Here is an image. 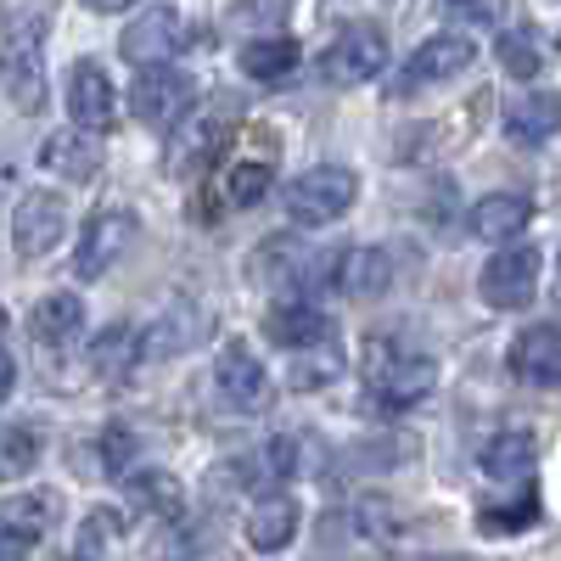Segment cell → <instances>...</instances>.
Instances as JSON below:
<instances>
[{"mask_svg":"<svg viewBox=\"0 0 561 561\" xmlns=\"http://www.w3.org/2000/svg\"><path fill=\"white\" fill-rule=\"evenodd\" d=\"M214 388H219V399H230V404L248 410V415H259V410L275 404L270 370L259 365V354H253L248 343H225V348H219V359H214Z\"/></svg>","mask_w":561,"mask_h":561,"instance_id":"cell-13","label":"cell"},{"mask_svg":"<svg viewBox=\"0 0 561 561\" xmlns=\"http://www.w3.org/2000/svg\"><path fill=\"white\" fill-rule=\"evenodd\" d=\"M68 237V203L57 192H23L12 214V248L18 259H45Z\"/></svg>","mask_w":561,"mask_h":561,"instance_id":"cell-11","label":"cell"},{"mask_svg":"<svg viewBox=\"0 0 561 561\" xmlns=\"http://www.w3.org/2000/svg\"><path fill=\"white\" fill-rule=\"evenodd\" d=\"M325 264H337V253L325 259V253H309V248H298L293 237H275V242H264L259 253H253V280H264V287H275L280 298H298L309 280L325 270ZM332 275V270H325Z\"/></svg>","mask_w":561,"mask_h":561,"instance_id":"cell-12","label":"cell"},{"mask_svg":"<svg viewBox=\"0 0 561 561\" xmlns=\"http://www.w3.org/2000/svg\"><path fill=\"white\" fill-rule=\"evenodd\" d=\"M0 332H7V314H0Z\"/></svg>","mask_w":561,"mask_h":561,"instance_id":"cell-38","label":"cell"},{"mask_svg":"<svg viewBox=\"0 0 561 561\" xmlns=\"http://www.w3.org/2000/svg\"><path fill=\"white\" fill-rule=\"evenodd\" d=\"M129 500L147 505V511H174V505H180V483L163 478V472H140V478L129 483Z\"/></svg>","mask_w":561,"mask_h":561,"instance_id":"cell-34","label":"cell"},{"mask_svg":"<svg viewBox=\"0 0 561 561\" xmlns=\"http://www.w3.org/2000/svg\"><path fill=\"white\" fill-rule=\"evenodd\" d=\"M219 192L230 208H259L264 192H270V163H230L219 174Z\"/></svg>","mask_w":561,"mask_h":561,"instance_id":"cell-29","label":"cell"},{"mask_svg":"<svg viewBox=\"0 0 561 561\" xmlns=\"http://www.w3.org/2000/svg\"><path fill=\"white\" fill-rule=\"evenodd\" d=\"M192 337H197V320H192V309L180 304V309H169V314L152 325L147 337H140V359H169V354H180Z\"/></svg>","mask_w":561,"mask_h":561,"instance_id":"cell-27","label":"cell"},{"mask_svg":"<svg viewBox=\"0 0 561 561\" xmlns=\"http://www.w3.org/2000/svg\"><path fill=\"white\" fill-rule=\"evenodd\" d=\"M511 370L534 388H561V325H528V332L511 343Z\"/></svg>","mask_w":561,"mask_h":561,"instance_id":"cell-17","label":"cell"},{"mask_svg":"<svg viewBox=\"0 0 561 561\" xmlns=\"http://www.w3.org/2000/svg\"><path fill=\"white\" fill-rule=\"evenodd\" d=\"M57 523H62V494L57 489H23L0 505V534H12L23 545H39Z\"/></svg>","mask_w":561,"mask_h":561,"instance_id":"cell-19","label":"cell"},{"mask_svg":"<svg viewBox=\"0 0 561 561\" xmlns=\"http://www.w3.org/2000/svg\"><path fill=\"white\" fill-rule=\"evenodd\" d=\"M180 45H185V18L174 7H147V12H135L129 28H124V62H135L140 73L147 68H174Z\"/></svg>","mask_w":561,"mask_h":561,"instance_id":"cell-9","label":"cell"},{"mask_svg":"<svg viewBox=\"0 0 561 561\" xmlns=\"http://www.w3.org/2000/svg\"><path fill=\"white\" fill-rule=\"evenodd\" d=\"M0 561H28V545L12 539V534H0Z\"/></svg>","mask_w":561,"mask_h":561,"instance_id":"cell-37","label":"cell"},{"mask_svg":"<svg viewBox=\"0 0 561 561\" xmlns=\"http://www.w3.org/2000/svg\"><path fill=\"white\" fill-rule=\"evenodd\" d=\"M192 102H197V84L180 68H147L129 84V113L140 124H152V129H180L185 113H192Z\"/></svg>","mask_w":561,"mask_h":561,"instance_id":"cell-5","label":"cell"},{"mask_svg":"<svg viewBox=\"0 0 561 561\" xmlns=\"http://www.w3.org/2000/svg\"><path fill=\"white\" fill-rule=\"evenodd\" d=\"M337 370H343V359H337L332 348H309V354L293 359V388H304V393H309V388H325Z\"/></svg>","mask_w":561,"mask_h":561,"instance_id":"cell-33","label":"cell"},{"mask_svg":"<svg viewBox=\"0 0 561 561\" xmlns=\"http://www.w3.org/2000/svg\"><path fill=\"white\" fill-rule=\"evenodd\" d=\"M264 337L293 348V354H309V348H325L332 343V314L304 304V298H275V309L264 314Z\"/></svg>","mask_w":561,"mask_h":561,"instance_id":"cell-15","label":"cell"},{"mask_svg":"<svg viewBox=\"0 0 561 561\" xmlns=\"http://www.w3.org/2000/svg\"><path fill=\"white\" fill-rule=\"evenodd\" d=\"M359 377H365V393L377 399L382 410H415L438 388V359L399 343V337H388V332H377V337H365V348H359Z\"/></svg>","mask_w":561,"mask_h":561,"instance_id":"cell-2","label":"cell"},{"mask_svg":"<svg viewBox=\"0 0 561 561\" xmlns=\"http://www.w3.org/2000/svg\"><path fill=\"white\" fill-rule=\"evenodd\" d=\"M293 68H298V39H287V34H264V39L242 45V73L259 79V84L287 79Z\"/></svg>","mask_w":561,"mask_h":561,"instance_id":"cell-25","label":"cell"},{"mask_svg":"<svg viewBox=\"0 0 561 561\" xmlns=\"http://www.w3.org/2000/svg\"><path fill=\"white\" fill-rule=\"evenodd\" d=\"M478 466H483L489 478H500V483H523L534 466H539V438L523 433V427H505V433H494L478 449Z\"/></svg>","mask_w":561,"mask_h":561,"instance_id":"cell-21","label":"cell"},{"mask_svg":"<svg viewBox=\"0 0 561 561\" xmlns=\"http://www.w3.org/2000/svg\"><path fill=\"white\" fill-rule=\"evenodd\" d=\"M39 163H45V174H62V180H73V185H90V180L102 174V163H107V147H102V135L57 129V135L39 147Z\"/></svg>","mask_w":561,"mask_h":561,"instance_id":"cell-16","label":"cell"},{"mask_svg":"<svg viewBox=\"0 0 561 561\" xmlns=\"http://www.w3.org/2000/svg\"><path fill=\"white\" fill-rule=\"evenodd\" d=\"M39 433L34 427H7L0 433V478H23L34 472V460H39Z\"/></svg>","mask_w":561,"mask_h":561,"instance_id":"cell-32","label":"cell"},{"mask_svg":"<svg viewBox=\"0 0 561 561\" xmlns=\"http://www.w3.org/2000/svg\"><path fill=\"white\" fill-rule=\"evenodd\" d=\"M124 534V517L118 511H90L79 523V539H73V561H107V550L118 545Z\"/></svg>","mask_w":561,"mask_h":561,"instance_id":"cell-28","label":"cell"},{"mask_svg":"<svg viewBox=\"0 0 561 561\" xmlns=\"http://www.w3.org/2000/svg\"><path fill=\"white\" fill-rule=\"evenodd\" d=\"M415 561H433V556H415Z\"/></svg>","mask_w":561,"mask_h":561,"instance_id":"cell-39","label":"cell"},{"mask_svg":"<svg viewBox=\"0 0 561 561\" xmlns=\"http://www.w3.org/2000/svg\"><path fill=\"white\" fill-rule=\"evenodd\" d=\"M12 382H18V365H12V354L0 348V404L12 399Z\"/></svg>","mask_w":561,"mask_h":561,"instance_id":"cell-36","label":"cell"},{"mask_svg":"<svg viewBox=\"0 0 561 561\" xmlns=\"http://www.w3.org/2000/svg\"><path fill=\"white\" fill-rule=\"evenodd\" d=\"M298 534V505L287 494H270L248 511V545L253 550H287Z\"/></svg>","mask_w":561,"mask_h":561,"instance_id":"cell-23","label":"cell"},{"mask_svg":"<svg viewBox=\"0 0 561 561\" xmlns=\"http://www.w3.org/2000/svg\"><path fill=\"white\" fill-rule=\"evenodd\" d=\"M68 113H73V129H84V135H107L118 124V90H113L102 62H73V73H68Z\"/></svg>","mask_w":561,"mask_h":561,"instance_id":"cell-14","label":"cell"},{"mask_svg":"<svg viewBox=\"0 0 561 561\" xmlns=\"http://www.w3.org/2000/svg\"><path fill=\"white\" fill-rule=\"evenodd\" d=\"M102 466H107L113 478H124L129 466H135V433H129V427H118V421L102 433Z\"/></svg>","mask_w":561,"mask_h":561,"instance_id":"cell-35","label":"cell"},{"mask_svg":"<svg viewBox=\"0 0 561 561\" xmlns=\"http://www.w3.org/2000/svg\"><path fill=\"white\" fill-rule=\"evenodd\" d=\"M140 354V332H129V325H113V332L96 337V348H90V370H102V377H118V370H129Z\"/></svg>","mask_w":561,"mask_h":561,"instance_id":"cell-30","label":"cell"},{"mask_svg":"<svg viewBox=\"0 0 561 561\" xmlns=\"http://www.w3.org/2000/svg\"><path fill=\"white\" fill-rule=\"evenodd\" d=\"M57 23L51 7H0V84L18 113H39L45 107V62L39 45L45 28Z\"/></svg>","mask_w":561,"mask_h":561,"instance_id":"cell-1","label":"cell"},{"mask_svg":"<svg viewBox=\"0 0 561 561\" xmlns=\"http://www.w3.org/2000/svg\"><path fill=\"white\" fill-rule=\"evenodd\" d=\"M382 68H388V34H382L377 23H354V28H343V34L320 51V79L337 84V90L377 79Z\"/></svg>","mask_w":561,"mask_h":561,"instance_id":"cell-4","label":"cell"},{"mask_svg":"<svg viewBox=\"0 0 561 561\" xmlns=\"http://www.w3.org/2000/svg\"><path fill=\"white\" fill-rule=\"evenodd\" d=\"M354 197H359V174L343 163H320L287 185V219L298 230H320V225L343 219L354 208Z\"/></svg>","mask_w":561,"mask_h":561,"instance_id":"cell-3","label":"cell"},{"mask_svg":"<svg viewBox=\"0 0 561 561\" xmlns=\"http://www.w3.org/2000/svg\"><path fill=\"white\" fill-rule=\"evenodd\" d=\"M129 237H135V214L129 208H96L84 219V230H79V248H73V275L79 280H102L118 259H124V248H129Z\"/></svg>","mask_w":561,"mask_h":561,"instance_id":"cell-8","label":"cell"},{"mask_svg":"<svg viewBox=\"0 0 561 561\" xmlns=\"http://www.w3.org/2000/svg\"><path fill=\"white\" fill-rule=\"evenodd\" d=\"M561 129V96L556 90H528V96H517L505 107V135L517 140V147H545V140H556Z\"/></svg>","mask_w":561,"mask_h":561,"instance_id":"cell-20","label":"cell"},{"mask_svg":"<svg viewBox=\"0 0 561 561\" xmlns=\"http://www.w3.org/2000/svg\"><path fill=\"white\" fill-rule=\"evenodd\" d=\"M539 523V494L534 489H517L500 505H478V528L494 534V539H511V534H528Z\"/></svg>","mask_w":561,"mask_h":561,"instance_id":"cell-26","label":"cell"},{"mask_svg":"<svg viewBox=\"0 0 561 561\" xmlns=\"http://www.w3.org/2000/svg\"><path fill=\"white\" fill-rule=\"evenodd\" d=\"M494 51H500V68L511 79H534L539 73V39H534V28H505L494 39Z\"/></svg>","mask_w":561,"mask_h":561,"instance_id":"cell-31","label":"cell"},{"mask_svg":"<svg viewBox=\"0 0 561 561\" xmlns=\"http://www.w3.org/2000/svg\"><path fill=\"white\" fill-rule=\"evenodd\" d=\"M478 293L489 309H528L539 293V253L534 248H500L478 275Z\"/></svg>","mask_w":561,"mask_h":561,"instance_id":"cell-10","label":"cell"},{"mask_svg":"<svg viewBox=\"0 0 561 561\" xmlns=\"http://www.w3.org/2000/svg\"><path fill=\"white\" fill-rule=\"evenodd\" d=\"M79 325H84L79 293H45V298L34 304V314H28V332H34L39 343H68V337H79Z\"/></svg>","mask_w":561,"mask_h":561,"instance_id":"cell-24","label":"cell"},{"mask_svg":"<svg viewBox=\"0 0 561 561\" xmlns=\"http://www.w3.org/2000/svg\"><path fill=\"white\" fill-rule=\"evenodd\" d=\"M230 135H237V107H197L185 113L180 129H169V158L185 174H203L230 147Z\"/></svg>","mask_w":561,"mask_h":561,"instance_id":"cell-6","label":"cell"},{"mask_svg":"<svg viewBox=\"0 0 561 561\" xmlns=\"http://www.w3.org/2000/svg\"><path fill=\"white\" fill-rule=\"evenodd\" d=\"M472 57H478V39L460 34V28H444V34H433V39L415 45V57L399 68V84H393V90H399V96H410V90L444 84V79H455V73L472 68Z\"/></svg>","mask_w":561,"mask_h":561,"instance_id":"cell-7","label":"cell"},{"mask_svg":"<svg viewBox=\"0 0 561 561\" xmlns=\"http://www.w3.org/2000/svg\"><path fill=\"white\" fill-rule=\"evenodd\" d=\"M332 287L348 293V298H365V304L382 298L393 287V253L388 248H348V253H337Z\"/></svg>","mask_w":561,"mask_h":561,"instance_id":"cell-18","label":"cell"},{"mask_svg":"<svg viewBox=\"0 0 561 561\" xmlns=\"http://www.w3.org/2000/svg\"><path fill=\"white\" fill-rule=\"evenodd\" d=\"M528 219H534V203L523 197V192H494V197H483L478 208H472V237L478 242H511L517 230H528Z\"/></svg>","mask_w":561,"mask_h":561,"instance_id":"cell-22","label":"cell"}]
</instances>
